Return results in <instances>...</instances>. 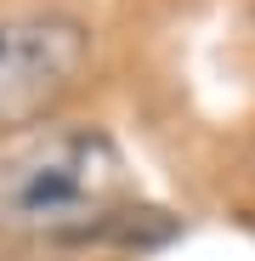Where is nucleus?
<instances>
[{
    "label": "nucleus",
    "mask_w": 255,
    "mask_h": 261,
    "mask_svg": "<svg viewBox=\"0 0 255 261\" xmlns=\"http://www.w3.org/2000/svg\"><path fill=\"white\" fill-rule=\"evenodd\" d=\"M125 159L102 130H51L0 159V227L79 244L119 204Z\"/></svg>",
    "instance_id": "nucleus-1"
},
{
    "label": "nucleus",
    "mask_w": 255,
    "mask_h": 261,
    "mask_svg": "<svg viewBox=\"0 0 255 261\" xmlns=\"http://www.w3.org/2000/svg\"><path fill=\"white\" fill-rule=\"evenodd\" d=\"M91 57L74 17H12L0 23V125H29L51 114Z\"/></svg>",
    "instance_id": "nucleus-2"
},
{
    "label": "nucleus",
    "mask_w": 255,
    "mask_h": 261,
    "mask_svg": "<svg viewBox=\"0 0 255 261\" xmlns=\"http://www.w3.org/2000/svg\"><path fill=\"white\" fill-rule=\"evenodd\" d=\"M182 233V216H170V210H159V204H114L102 222L85 233L79 244H119V250H159V244H170Z\"/></svg>",
    "instance_id": "nucleus-3"
}]
</instances>
